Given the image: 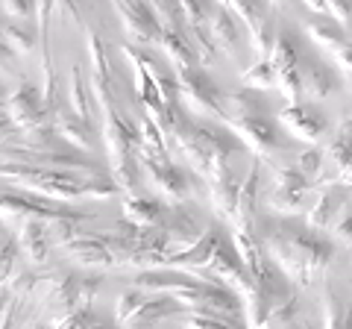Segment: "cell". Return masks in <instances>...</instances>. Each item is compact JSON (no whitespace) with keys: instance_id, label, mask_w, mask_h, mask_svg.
Instances as JSON below:
<instances>
[{"instance_id":"cell-11","label":"cell","mask_w":352,"mask_h":329,"mask_svg":"<svg viewBox=\"0 0 352 329\" xmlns=\"http://www.w3.org/2000/svg\"><path fill=\"white\" fill-rule=\"evenodd\" d=\"M276 124L288 133L291 138H300L308 141V145H317L323 141L329 133V120L317 106H308V103H288L279 112Z\"/></svg>"},{"instance_id":"cell-4","label":"cell","mask_w":352,"mask_h":329,"mask_svg":"<svg viewBox=\"0 0 352 329\" xmlns=\"http://www.w3.org/2000/svg\"><path fill=\"white\" fill-rule=\"evenodd\" d=\"M0 215L3 217H27V221H44V224H56V221H88V212H76L68 203L59 200H44L30 191L12 189L3 185L0 189Z\"/></svg>"},{"instance_id":"cell-28","label":"cell","mask_w":352,"mask_h":329,"mask_svg":"<svg viewBox=\"0 0 352 329\" xmlns=\"http://www.w3.org/2000/svg\"><path fill=\"white\" fill-rule=\"evenodd\" d=\"M340 85V80L335 76V71H329L326 65H305L302 68V92L314 100H323Z\"/></svg>"},{"instance_id":"cell-12","label":"cell","mask_w":352,"mask_h":329,"mask_svg":"<svg viewBox=\"0 0 352 329\" xmlns=\"http://www.w3.org/2000/svg\"><path fill=\"white\" fill-rule=\"evenodd\" d=\"M162 233H164V241H168V256L185 253V250L194 247L197 241H200V235H203L197 215L191 209H185V206H170L168 221H164Z\"/></svg>"},{"instance_id":"cell-30","label":"cell","mask_w":352,"mask_h":329,"mask_svg":"<svg viewBox=\"0 0 352 329\" xmlns=\"http://www.w3.org/2000/svg\"><path fill=\"white\" fill-rule=\"evenodd\" d=\"M85 47H88V59H91V76L115 83V71H112V62H109V53H106V41L100 39V32L94 27L85 30Z\"/></svg>"},{"instance_id":"cell-9","label":"cell","mask_w":352,"mask_h":329,"mask_svg":"<svg viewBox=\"0 0 352 329\" xmlns=\"http://www.w3.org/2000/svg\"><path fill=\"white\" fill-rule=\"evenodd\" d=\"M308 182L294 164H276L273 168V191L267 197V206L279 215H300L308 197Z\"/></svg>"},{"instance_id":"cell-49","label":"cell","mask_w":352,"mask_h":329,"mask_svg":"<svg viewBox=\"0 0 352 329\" xmlns=\"http://www.w3.org/2000/svg\"><path fill=\"white\" fill-rule=\"evenodd\" d=\"M36 329H50V326H36Z\"/></svg>"},{"instance_id":"cell-42","label":"cell","mask_w":352,"mask_h":329,"mask_svg":"<svg viewBox=\"0 0 352 329\" xmlns=\"http://www.w3.org/2000/svg\"><path fill=\"white\" fill-rule=\"evenodd\" d=\"M53 12L59 15V21H68V24H76V21H80V6H76V0H53Z\"/></svg>"},{"instance_id":"cell-35","label":"cell","mask_w":352,"mask_h":329,"mask_svg":"<svg viewBox=\"0 0 352 329\" xmlns=\"http://www.w3.org/2000/svg\"><path fill=\"white\" fill-rule=\"evenodd\" d=\"M182 329H247V326L235 323V321H226V317H214V315L182 312Z\"/></svg>"},{"instance_id":"cell-10","label":"cell","mask_w":352,"mask_h":329,"mask_svg":"<svg viewBox=\"0 0 352 329\" xmlns=\"http://www.w3.org/2000/svg\"><path fill=\"white\" fill-rule=\"evenodd\" d=\"M206 277L214 279V282H220V285H226V288H232L241 300H244L247 294L256 288V285H252V279L247 277L244 265H241L238 253H235L232 238H220V241H217L214 256H212V262H208V268H206Z\"/></svg>"},{"instance_id":"cell-24","label":"cell","mask_w":352,"mask_h":329,"mask_svg":"<svg viewBox=\"0 0 352 329\" xmlns=\"http://www.w3.org/2000/svg\"><path fill=\"white\" fill-rule=\"evenodd\" d=\"M18 247H21V253H24L27 262H32V265H44L47 256H50V235H47L44 221H24Z\"/></svg>"},{"instance_id":"cell-41","label":"cell","mask_w":352,"mask_h":329,"mask_svg":"<svg viewBox=\"0 0 352 329\" xmlns=\"http://www.w3.org/2000/svg\"><path fill=\"white\" fill-rule=\"evenodd\" d=\"M0 6L12 21H32L36 15V0H0Z\"/></svg>"},{"instance_id":"cell-37","label":"cell","mask_w":352,"mask_h":329,"mask_svg":"<svg viewBox=\"0 0 352 329\" xmlns=\"http://www.w3.org/2000/svg\"><path fill=\"white\" fill-rule=\"evenodd\" d=\"M147 297H150V294H147V291H141V288H129V291L120 294V297H118V306H115V317H118V323L124 326V323L129 321V317L135 315V312L141 309V306H144V300H147Z\"/></svg>"},{"instance_id":"cell-16","label":"cell","mask_w":352,"mask_h":329,"mask_svg":"<svg viewBox=\"0 0 352 329\" xmlns=\"http://www.w3.org/2000/svg\"><path fill=\"white\" fill-rule=\"evenodd\" d=\"M344 206H346L344 189H338V185H323V189L317 191V200L311 203V209L305 212V226L314 229V233H323V229L332 226V221Z\"/></svg>"},{"instance_id":"cell-50","label":"cell","mask_w":352,"mask_h":329,"mask_svg":"<svg viewBox=\"0 0 352 329\" xmlns=\"http://www.w3.org/2000/svg\"><path fill=\"white\" fill-rule=\"evenodd\" d=\"M288 329H296V326H288ZM302 329H305V326H302Z\"/></svg>"},{"instance_id":"cell-2","label":"cell","mask_w":352,"mask_h":329,"mask_svg":"<svg viewBox=\"0 0 352 329\" xmlns=\"http://www.w3.org/2000/svg\"><path fill=\"white\" fill-rule=\"evenodd\" d=\"M164 136L179 147L185 162L191 164V171L206 185L214 182L220 173H226L232 168L229 159L244 150V145H241L229 129L194 124L191 118H185V112L179 106H168V115H164Z\"/></svg>"},{"instance_id":"cell-15","label":"cell","mask_w":352,"mask_h":329,"mask_svg":"<svg viewBox=\"0 0 352 329\" xmlns=\"http://www.w3.org/2000/svg\"><path fill=\"white\" fill-rule=\"evenodd\" d=\"M62 250L71 259L80 262V265H88V268H115L118 265L100 233H80L76 238H71L68 244H62Z\"/></svg>"},{"instance_id":"cell-36","label":"cell","mask_w":352,"mask_h":329,"mask_svg":"<svg viewBox=\"0 0 352 329\" xmlns=\"http://www.w3.org/2000/svg\"><path fill=\"white\" fill-rule=\"evenodd\" d=\"M323 162H326L323 150L308 147V150H302L300 156H296V164H294V168L300 171L308 182H317V180H320V173H323Z\"/></svg>"},{"instance_id":"cell-32","label":"cell","mask_w":352,"mask_h":329,"mask_svg":"<svg viewBox=\"0 0 352 329\" xmlns=\"http://www.w3.org/2000/svg\"><path fill=\"white\" fill-rule=\"evenodd\" d=\"M320 300H323V329H346V306L340 303L332 282H323Z\"/></svg>"},{"instance_id":"cell-26","label":"cell","mask_w":352,"mask_h":329,"mask_svg":"<svg viewBox=\"0 0 352 329\" xmlns=\"http://www.w3.org/2000/svg\"><path fill=\"white\" fill-rule=\"evenodd\" d=\"M305 32H308V39H311L317 47L326 50V53H332V56H338V53L352 41L346 32L335 24L332 18H329V21H326V18L311 21V24H305Z\"/></svg>"},{"instance_id":"cell-40","label":"cell","mask_w":352,"mask_h":329,"mask_svg":"<svg viewBox=\"0 0 352 329\" xmlns=\"http://www.w3.org/2000/svg\"><path fill=\"white\" fill-rule=\"evenodd\" d=\"M329 233H332L335 244H352V209L349 206H344V209L338 212L332 226H329Z\"/></svg>"},{"instance_id":"cell-8","label":"cell","mask_w":352,"mask_h":329,"mask_svg":"<svg viewBox=\"0 0 352 329\" xmlns=\"http://www.w3.org/2000/svg\"><path fill=\"white\" fill-rule=\"evenodd\" d=\"M141 177H147L153 189L168 197L173 206H185L194 197V180L188 171H182L170 156H141Z\"/></svg>"},{"instance_id":"cell-45","label":"cell","mask_w":352,"mask_h":329,"mask_svg":"<svg viewBox=\"0 0 352 329\" xmlns=\"http://www.w3.org/2000/svg\"><path fill=\"white\" fill-rule=\"evenodd\" d=\"M15 133V127H12V120L6 118V112H0V141H6L9 136Z\"/></svg>"},{"instance_id":"cell-38","label":"cell","mask_w":352,"mask_h":329,"mask_svg":"<svg viewBox=\"0 0 352 329\" xmlns=\"http://www.w3.org/2000/svg\"><path fill=\"white\" fill-rule=\"evenodd\" d=\"M103 321L91 312V306H85V309H76V312H68L62 315L56 321V329H97Z\"/></svg>"},{"instance_id":"cell-33","label":"cell","mask_w":352,"mask_h":329,"mask_svg":"<svg viewBox=\"0 0 352 329\" xmlns=\"http://www.w3.org/2000/svg\"><path fill=\"white\" fill-rule=\"evenodd\" d=\"M241 83H244V89H252V92H270L276 85V71H273L270 59H256L241 74Z\"/></svg>"},{"instance_id":"cell-46","label":"cell","mask_w":352,"mask_h":329,"mask_svg":"<svg viewBox=\"0 0 352 329\" xmlns=\"http://www.w3.org/2000/svg\"><path fill=\"white\" fill-rule=\"evenodd\" d=\"M3 94H6V92L0 89V112H3V106H6V97H3Z\"/></svg>"},{"instance_id":"cell-29","label":"cell","mask_w":352,"mask_h":329,"mask_svg":"<svg viewBox=\"0 0 352 329\" xmlns=\"http://www.w3.org/2000/svg\"><path fill=\"white\" fill-rule=\"evenodd\" d=\"M220 9H226L229 15H235V21H241V24H247L250 32L261 30L264 24H270L267 12H264V6L258 3V0H217Z\"/></svg>"},{"instance_id":"cell-20","label":"cell","mask_w":352,"mask_h":329,"mask_svg":"<svg viewBox=\"0 0 352 329\" xmlns=\"http://www.w3.org/2000/svg\"><path fill=\"white\" fill-rule=\"evenodd\" d=\"M329 156L338 164V182L340 189H352V118L335 129V138L329 141Z\"/></svg>"},{"instance_id":"cell-17","label":"cell","mask_w":352,"mask_h":329,"mask_svg":"<svg viewBox=\"0 0 352 329\" xmlns=\"http://www.w3.org/2000/svg\"><path fill=\"white\" fill-rule=\"evenodd\" d=\"M170 206H164L162 200H153V197H126L124 200V221L138 226V229H162L168 221Z\"/></svg>"},{"instance_id":"cell-48","label":"cell","mask_w":352,"mask_h":329,"mask_svg":"<svg viewBox=\"0 0 352 329\" xmlns=\"http://www.w3.org/2000/svg\"><path fill=\"white\" fill-rule=\"evenodd\" d=\"M302 326H305V329H311V323H302Z\"/></svg>"},{"instance_id":"cell-3","label":"cell","mask_w":352,"mask_h":329,"mask_svg":"<svg viewBox=\"0 0 352 329\" xmlns=\"http://www.w3.org/2000/svg\"><path fill=\"white\" fill-rule=\"evenodd\" d=\"M0 180H6L12 189L30 191L44 200L68 203L76 197H85V173L74 171H53V168H32V164H0Z\"/></svg>"},{"instance_id":"cell-22","label":"cell","mask_w":352,"mask_h":329,"mask_svg":"<svg viewBox=\"0 0 352 329\" xmlns=\"http://www.w3.org/2000/svg\"><path fill=\"white\" fill-rule=\"evenodd\" d=\"M156 45L162 47V53L170 59V65L176 71L179 68H200V59L188 41V32H173V30H162Z\"/></svg>"},{"instance_id":"cell-39","label":"cell","mask_w":352,"mask_h":329,"mask_svg":"<svg viewBox=\"0 0 352 329\" xmlns=\"http://www.w3.org/2000/svg\"><path fill=\"white\" fill-rule=\"evenodd\" d=\"M326 9H329V18H332L346 36H352V0H326Z\"/></svg>"},{"instance_id":"cell-34","label":"cell","mask_w":352,"mask_h":329,"mask_svg":"<svg viewBox=\"0 0 352 329\" xmlns=\"http://www.w3.org/2000/svg\"><path fill=\"white\" fill-rule=\"evenodd\" d=\"M296 317H300V300H296L294 294H288L285 300L273 303V309L264 317V329H288V326H294Z\"/></svg>"},{"instance_id":"cell-7","label":"cell","mask_w":352,"mask_h":329,"mask_svg":"<svg viewBox=\"0 0 352 329\" xmlns=\"http://www.w3.org/2000/svg\"><path fill=\"white\" fill-rule=\"evenodd\" d=\"M6 118L12 120V127L21 129L27 136L44 133V129H53V115L41 100V92L32 83H18V89L6 97Z\"/></svg>"},{"instance_id":"cell-27","label":"cell","mask_w":352,"mask_h":329,"mask_svg":"<svg viewBox=\"0 0 352 329\" xmlns=\"http://www.w3.org/2000/svg\"><path fill=\"white\" fill-rule=\"evenodd\" d=\"M0 39L6 41V47L12 53H30L36 47V27L30 21L0 18Z\"/></svg>"},{"instance_id":"cell-5","label":"cell","mask_w":352,"mask_h":329,"mask_svg":"<svg viewBox=\"0 0 352 329\" xmlns=\"http://www.w3.org/2000/svg\"><path fill=\"white\" fill-rule=\"evenodd\" d=\"M223 127L258 159H270L288 150V138L270 115H223Z\"/></svg>"},{"instance_id":"cell-1","label":"cell","mask_w":352,"mask_h":329,"mask_svg":"<svg viewBox=\"0 0 352 329\" xmlns=\"http://www.w3.org/2000/svg\"><path fill=\"white\" fill-rule=\"evenodd\" d=\"M256 233L267 259L276 265L288 282L308 288L335 259V241L308 226H294L285 217H264L256 221Z\"/></svg>"},{"instance_id":"cell-31","label":"cell","mask_w":352,"mask_h":329,"mask_svg":"<svg viewBox=\"0 0 352 329\" xmlns=\"http://www.w3.org/2000/svg\"><path fill=\"white\" fill-rule=\"evenodd\" d=\"M71 109L76 118L94 124V97H91V89L82 83V65L71 68Z\"/></svg>"},{"instance_id":"cell-43","label":"cell","mask_w":352,"mask_h":329,"mask_svg":"<svg viewBox=\"0 0 352 329\" xmlns=\"http://www.w3.org/2000/svg\"><path fill=\"white\" fill-rule=\"evenodd\" d=\"M12 59H15V53L6 47V41H3V39H0V74L12 68Z\"/></svg>"},{"instance_id":"cell-18","label":"cell","mask_w":352,"mask_h":329,"mask_svg":"<svg viewBox=\"0 0 352 329\" xmlns=\"http://www.w3.org/2000/svg\"><path fill=\"white\" fill-rule=\"evenodd\" d=\"M53 133H56L65 145H71L80 153H91L97 147V129L91 120H82L76 115H59L53 118Z\"/></svg>"},{"instance_id":"cell-14","label":"cell","mask_w":352,"mask_h":329,"mask_svg":"<svg viewBox=\"0 0 352 329\" xmlns=\"http://www.w3.org/2000/svg\"><path fill=\"white\" fill-rule=\"evenodd\" d=\"M261 185H264V168H261V159H256L250 164L244 182L238 185V203H235V215H232V224L238 226H256L258 221V200H261Z\"/></svg>"},{"instance_id":"cell-13","label":"cell","mask_w":352,"mask_h":329,"mask_svg":"<svg viewBox=\"0 0 352 329\" xmlns=\"http://www.w3.org/2000/svg\"><path fill=\"white\" fill-rule=\"evenodd\" d=\"M220 238H223V235H220L217 224L206 226L200 241H197L194 247L185 250V253H179V256H168V265H164V268L191 273V277H206V268H208V262H212V256H214V247H217Z\"/></svg>"},{"instance_id":"cell-25","label":"cell","mask_w":352,"mask_h":329,"mask_svg":"<svg viewBox=\"0 0 352 329\" xmlns=\"http://www.w3.org/2000/svg\"><path fill=\"white\" fill-rule=\"evenodd\" d=\"M238 180L232 168L226 173H220L214 182H208V197H212V209L217 217H223V221H232L235 215V203H238Z\"/></svg>"},{"instance_id":"cell-23","label":"cell","mask_w":352,"mask_h":329,"mask_svg":"<svg viewBox=\"0 0 352 329\" xmlns=\"http://www.w3.org/2000/svg\"><path fill=\"white\" fill-rule=\"evenodd\" d=\"M208 36H212L214 47L226 50L229 56L238 53L241 45V24L235 21V15H229L226 9H212V18H208Z\"/></svg>"},{"instance_id":"cell-47","label":"cell","mask_w":352,"mask_h":329,"mask_svg":"<svg viewBox=\"0 0 352 329\" xmlns=\"http://www.w3.org/2000/svg\"><path fill=\"white\" fill-rule=\"evenodd\" d=\"M267 3H270V6H282V3H285V0H267Z\"/></svg>"},{"instance_id":"cell-6","label":"cell","mask_w":352,"mask_h":329,"mask_svg":"<svg viewBox=\"0 0 352 329\" xmlns=\"http://www.w3.org/2000/svg\"><path fill=\"white\" fill-rule=\"evenodd\" d=\"M173 76H176V89H179V103H185L200 118L223 120V112H226L223 97H220V89L203 68H179Z\"/></svg>"},{"instance_id":"cell-19","label":"cell","mask_w":352,"mask_h":329,"mask_svg":"<svg viewBox=\"0 0 352 329\" xmlns=\"http://www.w3.org/2000/svg\"><path fill=\"white\" fill-rule=\"evenodd\" d=\"M179 312H182V306L176 303L173 297H168V294H156V297H147L144 306H141V309L132 315L124 326L126 329H153L156 323L168 321V317L179 315Z\"/></svg>"},{"instance_id":"cell-44","label":"cell","mask_w":352,"mask_h":329,"mask_svg":"<svg viewBox=\"0 0 352 329\" xmlns=\"http://www.w3.org/2000/svg\"><path fill=\"white\" fill-rule=\"evenodd\" d=\"M302 3L311 9L314 15H320V18H329V9H326V0H302Z\"/></svg>"},{"instance_id":"cell-21","label":"cell","mask_w":352,"mask_h":329,"mask_svg":"<svg viewBox=\"0 0 352 329\" xmlns=\"http://www.w3.org/2000/svg\"><path fill=\"white\" fill-rule=\"evenodd\" d=\"M120 24H124V30L129 32L132 41H138V45H156L159 41V24L156 18H153L150 6L147 9H115Z\"/></svg>"}]
</instances>
